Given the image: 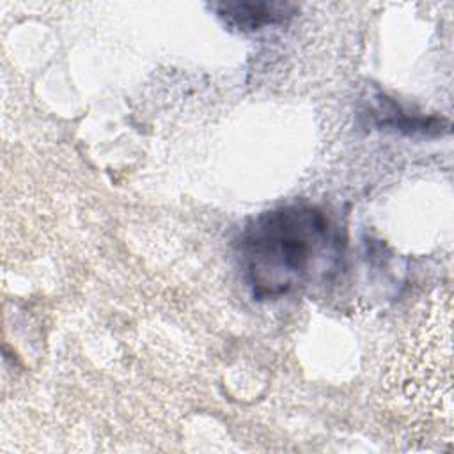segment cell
<instances>
[{
	"label": "cell",
	"instance_id": "3",
	"mask_svg": "<svg viewBox=\"0 0 454 454\" xmlns=\"http://www.w3.org/2000/svg\"><path fill=\"white\" fill-rule=\"evenodd\" d=\"M213 7L218 12V16L225 21V25L241 32H252L270 25L282 23L296 11L293 4L277 0L222 2L215 4Z\"/></svg>",
	"mask_w": 454,
	"mask_h": 454
},
{
	"label": "cell",
	"instance_id": "1",
	"mask_svg": "<svg viewBox=\"0 0 454 454\" xmlns=\"http://www.w3.org/2000/svg\"><path fill=\"white\" fill-rule=\"evenodd\" d=\"M339 236L323 209L287 204L255 216L241 232L239 261L257 300L305 286L337 255Z\"/></svg>",
	"mask_w": 454,
	"mask_h": 454
},
{
	"label": "cell",
	"instance_id": "2",
	"mask_svg": "<svg viewBox=\"0 0 454 454\" xmlns=\"http://www.w3.org/2000/svg\"><path fill=\"white\" fill-rule=\"evenodd\" d=\"M450 325V296L440 293L399 344L385 383L401 408L452 429Z\"/></svg>",
	"mask_w": 454,
	"mask_h": 454
}]
</instances>
